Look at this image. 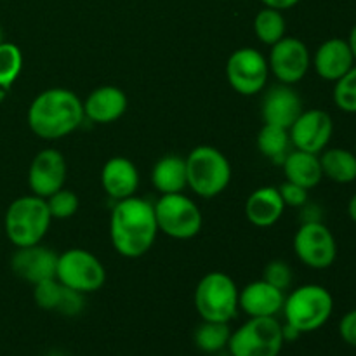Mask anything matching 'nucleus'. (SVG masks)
<instances>
[{
  "instance_id": "nucleus-19",
  "label": "nucleus",
  "mask_w": 356,
  "mask_h": 356,
  "mask_svg": "<svg viewBox=\"0 0 356 356\" xmlns=\"http://www.w3.org/2000/svg\"><path fill=\"white\" fill-rule=\"evenodd\" d=\"M285 292L268 284L266 280H254L238 292V308L249 318L252 316H275L284 309Z\"/></svg>"
},
{
  "instance_id": "nucleus-2",
  "label": "nucleus",
  "mask_w": 356,
  "mask_h": 356,
  "mask_svg": "<svg viewBox=\"0 0 356 356\" xmlns=\"http://www.w3.org/2000/svg\"><path fill=\"white\" fill-rule=\"evenodd\" d=\"M83 120L86 115L82 99L65 87L42 90L26 111L28 127L44 141H58L73 134Z\"/></svg>"
},
{
  "instance_id": "nucleus-28",
  "label": "nucleus",
  "mask_w": 356,
  "mask_h": 356,
  "mask_svg": "<svg viewBox=\"0 0 356 356\" xmlns=\"http://www.w3.org/2000/svg\"><path fill=\"white\" fill-rule=\"evenodd\" d=\"M23 52L13 42H0V87L9 90L23 70Z\"/></svg>"
},
{
  "instance_id": "nucleus-40",
  "label": "nucleus",
  "mask_w": 356,
  "mask_h": 356,
  "mask_svg": "<svg viewBox=\"0 0 356 356\" xmlns=\"http://www.w3.org/2000/svg\"><path fill=\"white\" fill-rule=\"evenodd\" d=\"M47 356H65V355H61V353H51V355H47Z\"/></svg>"
},
{
  "instance_id": "nucleus-7",
  "label": "nucleus",
  "mask_w": 356,
  "mask_h": 356,
  "mask_svg": "<svg viewBox=\"0 0 356 356\" xmlns=\"http://www.w3.org/2000/svg\"><path fill=\"white\" fill-rule=\"evenodd\" d=\"M159 232L174 240H191L204 228L200 207L188 195H160L153 204Z\"/></svg>"
},
{
  "instance_id": "nucleus-14",
  "label": "nucleus",
  "mask_w": 356,
  "mask_h": 356,
  "mask_svg": "<svg viewBox=\"0 0 356 356\" xmlns=\"http://www.w3.org/2000/svg\"><path fill=\"white\" fill-rule=\"evenodd\" d=\"M68 163L59 149L45 148L33 156L28 169V186L37 197L49 198L65 188Z\"/></svg>"
},
{
  "instance_id": "nucleus-38",
  "label": "nucleus",
  "mask_w": 356,
  "mask_h": 356,
  "mask_svg": "<svg viewBox=\"0 0 356 356\" xmlns=\"http://www.w3.org/2000/svg\"><path fill=\"white\" fill-rule=\"evenodd\" d=\"M346 40H348V44H350L351 52H353V58H355V63H356V24H355L353 28H351L350 37H348Z\"/></svg>"
},
{
  "instance_id": "nucleus-34",
  "label": "nucleus",
  "mask_w": 356,
  "mask_h": 356,
  "mask_svg": "<svg viewBox=\"0 0 356 356\" xmlns=\"http://www.w3.org/2000/svg\"><path fill=\"white\" fill-rule=\"evenodd\" d=\"M83 309V294L68 289L65 285V292H63L61 302H59L58 313L65 316H76Z\"/></svg>"
},
{
  "instance_id": "nucleus-15",
  "label": "nucleus",
  "mask_w": 356,
  "mask_h": 356,
  "mask_svg": "<svg viewBox=\"0 0 356 356\" xmlns=\"http://www.w3.org/2000/svg\"><path fill=\"white\" fill-rule=\"evenodd\" d=\"M56 263L58 254L37 243L30 247H17L10 257V270L17 278L35 285L56 277Z\"/></svg>"
},
{
  "instance_id": "nucleus-3",
  "label": "nucleus",
  "mask_w": 356,
  "mask_h": 356,
  "mask_svg": "<svg viewBox=\"0 0 356 356\" xmlns=\"http://www.w3.org/2000/svg\"><path fill=\"white\" fill-rule=\"evenodd\" d=\"M52 216L45 198L24 195L10 202L3 216V232L14 247H30L42 243L51 228Z\"/></svg>"
},
{
  "instance_id": "nucleus-29",
  "label": "nucleus",
  "mask_w": 356,
  "mask_h": 356,
  "mask_svg": "<svg viewBox=\"0 0 356 356\" xmlns=\"http://www.w3.org/2000/svg\"><path fill=\"white\" fill-rule=\"evenodd\" d=\"M334 104L344 113L356 115V65L334 82Z\"/></svg>"
},
{
  "instance_id": "nucleus-6",
  "label": "nucleus",
  "mask_w": 356,
  "mask_h": 356,
  "mask_svg": "<svg viewBox=\"0 0 356 356\" xmlns=\"http://www.w3.org/2000/svg\"><path fill=\"white\" fill-rule=\"evenodd\" d=\"M238 287L229 275L211 271L195 289V308L205 322L229 323L238 313Z\"/></svg>"
},
{
  "instance_id": "nucleus-20",
  "label": "nucleus",
  "mask_w": 356,
  "mask_h": 356,
  "mask_svg": "<svg viewBox=\"0 0 356 356\" xmlns=\"http://www.w3.org/2000/svg\"><path fill=\"white\" fill-rule=\"evenodd\" d=\"M101 186L115 202L134 197L139 188V170L132 160L113 156L101 169Z\"/></svg>"
},
{
  "instance_id": "nucleus-13",
  "label": "nucleus",
  "mask_w": 356,
  "mask_h": 356,
  "mask_svg": "<svg viewBox=\"0 0 356 356\" xmlns=\"http://www.w3.org/2000/svg\"><path fill=\"white\" fill-rule=\"evenodd\" d=\"M334 134V120L325 110H302L298 120L289 129L291 145L296 149L320 155L329 146Z\"/></svg>"
},
{
  "instance_id": "nucleus-39",
  "label": "nucleus",
  "mask_w": 356,
  "mask_h": 356,
  "mask_svg": "<svg viewBox=\"0 0 356 356\" xmlns=\"http://www.w3.org/2000/svg\"><path fill=\"white\" fill-rule=\"evenodd\" d=\"M6 97H7V90L0 87V104H2L3 101H6Z\"/></svg>"
},
{
  "instance_id": "nucleus-33",
  "label": "nucleus",
  "mask_w": 356,
  "mask_h": 356,
  "mask_svg": "<svg viewBox=\"0 0 356 356\" xmlns=\"http://www.w3.org/2000/svg\"><path fill=\"white\" fill-rule=\"evenodd\" d=\"M280 195H282V200H284L285 207H294V209H301L308 204L309 197H308V191L306 188L299 186V184L294 183H289L285 181L280 188Z\"/></svg>"
},
{
  "instance_id": "nucleus-26",
  "label": "nucleus",
  "mask_w": 356,
  "mask_h": 356,
  "mask_svg": "<svg viewBox=\"0 0 356 356\" xmlns=\"http://www.w3.org/2000/svg\"><path fill=\"white\" fill-rule=\"evenodd\" d=\"M254 33L264 45H275L287 35V21L284 10L263 7L254 17Z\"/></svg>"
},
{
  "instance_id": "nucleus-31",
  "label": "nucleus",
  "mask_w": 356,
  "mask_h": 356,
  "mask_svg": "<svg viewBox=\"0 0 356 356\" xmlns=\"http://www.w3.org/2000/svg\"><path fill=\"white\" fill-rule=\"evenodd\" d=\"M63 292H65V285L56 277L33 285L35 302H37L38 308L45 309V312H58Z\"/></svg>"
},
{
  "instance_id": "nucleus-16",
  "label": "nucleus",
  "mask_w": 356,
  "mask_h": 356,
  "mask_svg": "<svg viewBox=\"0 0 356 356\" xmlns=\"http://www.w3.org/2000/svg\"><path fill=\"white\" fill-rule=\"evenodd\" d=\"M302 99L292 86L278 83L271 87L263 97L261 103V117L264 124L278 125V127L291 129V125L298 120L302 113Z\"/></svg>"
},
{
  "instance_id": "nucleus-12",
  "label": "nucleus",
  "mask_w": 356,
  "mask_h": 356,
  "mask_svg": "<svg viewBox=\"0 0 356 356\" xmlns=\"http://www.w3.org/2000/svg\"><path fill=\"white\" fill-rule=\"evenodd\" d=\"M266 59L271 75L278 80V83L285 86L299 83L312 68V54L308 45L298 37L285 35L282 40L271 45L270 56Z\"/></svg>"
},
{
  "instance_id": "nucleus-23",
  "label": "nucleus",
  "mask_w": 356,
  "mask_h": 356,
  "mask_svg": "<svg viewBox=\"0 0 356 356\" xmlns=\"http://www.w3.org/2000/svg\"><path fill=\"white\" fill-rule=\"evenodd\" d=\"M152 184L160 195L184 191L188 188L186 160L177 155H165L156 160L152 169Z\"/></svg>"
},
{
  "instance_id": "nucleus-8",
  "label": "nucleus",
  "mask_w": 356,
  "mask_h": 356,
  "mask_svg": "<svg viewBox=\"0 0 356 356\" xmlns=\"http://www.w3.org/2000/svg\"><path fill=\"white\" fill-rule=\"evenodd\" d=\"M282 323L275 316H252L232 332V356H278L284 346Z\"/></svg>"
},
{
  "instance_id": "nucleus-17",
  "label": "nucleus",
  "mask_w": 356,
  "mask_h": 356,
  "mask_svg": "<svg viewBox=\"0 0 356 356\" xmlns=\"http://www.w3.org/2000/svg\"><path fill=\"white\" fill-rule=\"evenodd\" d=\"M356 65L346 38L334 37L322 42L312 56V66L316 75L327 82H337Z\"/></svg>"
},
{
  "instance_id": "nucleus-35",
  "label": "nucleus",
  "mask_w": 356,
  "mask_h": 356,
  "mask_svg": "<svg viewBox=\"0 0 356 356\" xmlns=\"http://www.w3.org/2000/svg\"><path fill=\"white\" fill-rule=\"evenodd\" d=\"M339 334L344 343L356 348V309H351L341 318Z\"/></svg>"
},
{
  "instance_id": "nucleus-18",
  "label": "nucleus",
  "mask_w": 356,
  "mask_h": 356,
  "mask_svg": "<svg viewBox=\"0 0 356 356\" xmlns=\"http://www.w3.org/2000/svg\"><path fill=\"white\" fill-rule=\"evenodd\" d=\"M83 103V115L94 124H113L124 117L129 101L124 90L115 86H101L94 89Z\"/></svg>"
},
{
  "instance_id": "nucleus-11",
  "label": "nucleus",
  "mask_w": 356,
  "mask_h": 356,
  "mask_svg": "<svg viewBox=\"0 0 356 356\" xmlns=\"http://www.w3.org/2000/svg\"><path fill=\"white\" fill-rule=\"evenodd\" d=\"M268 76V59L254 47L236 49L226 61V80L242 96L259 94L266 87Z\"/></svg>"
},
{
  "instance_id": "nucleus-21",
  "label": "nucleus",
  "mask_w": 356,
  "mask_h": 356,
  "mask_svg": "<svg viewBox=\"0 0 356 356\" xmlns=\"http://www.w3.org/2000/svg\"><path fill=\"white\" fill-rule=\"evenodd\" d=\"M285 212L280 190L275 186H259L247 197L245 218L256 228H271Z\"/></svg>"
},
{
  "instance_id": "nucleus-30",
  "label": "nucleus",
  "mask_w": 356,
  "mask_h": 356,
  "mask_svg": "<svg viewBox=\"0 0 356 356\" xmlns=\"http://www.w3.org/2000/svg\"><path fill=\"white\" fill-rule=\"evenodd\" d=\"M45 202H47V207L52 219L73 218L79 212L80 207L79 195L75 191L68 190V188H61V190L52 193L49 198H45Z\"/></svg>"
},
{
  "instance_id": "nucleus-5",
  "label": "nucleus",
  "mask_w": 356,
  "mask_h": 356,
  "mask_svg": "<svg viewBox=\"0 0 356 356\" xmlns=\"http://www.w3.org/2000/svg\"><path fill=\"white\" fill-rule=\"evenodd\" d=\"M285 323L298 329L301 334L322 329L334 312V298L323 285L306 284L285 296Z\"/></svg>"
},
{
  "instance_id": "nucleus-24",
  "label": "nucleus",
  "mask_w": 356,
  "mask_h": 356,
  "mask_svg": "<svg viewBox=\"0 0 356 356\" xmlns=\"http://www.w3.org/2000/svg\"><path fill=\"white\" fill-rule=\"evenodd\" d=\"M323 177L337 184L356 181V153L346 148H325L320 153Z\"/></svg>"
},
{
  "instance_id": "nucleus-1",
  "label": "nucleus",
  "mask_w": 356,
  "mask_h": 356,
  "mask_svg": "<svg viewBox=\"0 0 356 356\" xmlns=\"http://www.w3.org/2000/svg\"><path fill=\"white\" fill-rule=\"evenodd\" d=\"M159 235L155 209L146 198L129 197L118 200L111 209L110 240L117 254L127 259L143 257Z\"/></svg>"
},
{
  "instance_id": "nucleus-27",
  "label": "nucleus",
  "mask_w": 356,
  "mask_h": 356,
  "mask_svg": "<svg viewBox=\"0 0 356 356\" xmlns=\"http://www.w3.org/2000/svg\"><path fill=\"white\" fill-rule=\"evenodd\" d=\"M229 336H232V330H229L228 323L202 320V323L195 330L193 337L195 344L200 351H204V353H218V351L228 348Z\"/></svg>"
},
{
  "instance_id": "nucleus-4",
  "label": "nucleus",
  "mask_w": 356,
  "mask_h": 356,
  "mask_svg": "<svg viewBox=\"0 0 356 356\" xmlns=\"http://www.w3.org/2000/svg\"><path fill=\"white\" fill-rule=\"evenodd\" d=\"M184 160H186L188 188L197 197L216 198L232 183V163L216 146H197Z\"/></svg>"
},
{
  "instance_id": "nucleus-42",
  "label": "nucleus",
  "mask_w": 356,
  "mask_h": 356,
  "mask_svg": "<svg viewBox=\"0 0 356 356\" xmlns=\"http://www.w3.org/2000/svg\"><path fill=\"white\" fill-rule=\"evenodd\" d=\"M355 153H356V138H355Z\"/></svg>"
},
{
  "instance_id": "nucleus-37",
  "label": "nucleus",
  "mask_w": 356,
  "mask_h": 356,
  "mask_svg": "<svg viewBox=\"0 0 356 356\" xmlns=\"http://www.w3.org/2000/svg\"><path fill=\"white\" fill-rule=\"evenodd\" d=\"M348 216H350L351 221L356 225V193L350 198V202H348Z\"/></svg>"
},
{
  "instance_id": "nucleus-41",
  "label": "nucleus",
  "mask_w": 356,
  "mask_h": 356,
  "mask_svg": "<svg viewBox=\"0 0 356 356\" xmlns=\"http://www.w3.org/2000/svg\"><path fill=\"white\" fill-rule=\"evenodd\" d=\"M3 40V33H2V28H0V42Z\"/></svg>"
},
{
  "instance_id": "nucleus-9",
  "label": "nucleus",
  "mask_w": 356,
  "mask_h": 356,
  "mask_svg": "<svg viewBox=\"0 0 356 356\" xmlns=\"http://www.w3.org/2000/svg\"><path fill=\"white\" fill-rule=\"evenodd\" d=\"M56 278L80 294L97 292L106 282V270L99 257L86 249H68L58 254Z\"/></svg>"
},
{
  "instance_id": "nucleus-32",
  "label": "nucleus",
  "mask_w": 356,
  "mask_h": 356,
  "mask_svg": "<svg viewBox=\"0 0 356 356\" xmlns=\"http://www.w3.org/2000/svg\"><path fill=\"white\" fill-rule=\"evenodd\" d=\"M263 280H266L268 284L275 285L280 291H287L292 284V270L285 261L275 259L264 266L263 271Z\"/></svg>"
},
{
  "instance_id": "nucleus-22",
  "label": "nucleus",
  "mask_w": 356,
  "mask_h": 356,
  "mask_svg": "<svg viewBox=\"0 0 356 356\" xmlns=\"http://www.w3.org/2000/svg\"><path fill=\"white\" fill-rule=\"evenodd\" d=\"M280 165L289 183L299 184L306 190L318 186L323 179L320 156L315 155V153L294 148L292 152L287 153V156H285Z\"/></svg>"
},
{
  "instance_id": "nucleus-25",
  "label": "nucleus",
  "mask_w": 356,
  "mask_h": 356,
  "mask_svg": "<svg viewBox=\"0 0 356 356\" xmlns=\"http://www.w3.org/2000/svg\"><path fill=\"white\" fill-rule=\"evenodd\" d=\"M291 136H289V129L278 127V125L263 124L261 131L257 132V149L261 155L266 159L273 160V162L282 163L287 153L291 152Z\"/></svg>"
},
{
  "instance_id": "nucleus-36",
  "label": "nucleus",
  "mask_w": 356,
  "mask_h": 356,
  "mask_svg": "<svg viewBox=\"0 0 356 356\" xmlns=\"http://www.w3.org/2000/svg\"><path fill=\"white\" fill-rule=\"evenodd\" d=\"M261 2L264 3V7H271V9H278V10H287L298 6L301 0H261Z\"/></svg>"
},
{
  "instance_id": "nucleus-10",
  "label": "nucleus",
  "mask_w": 356,
  "mask_h": 356,
  "mask_svg": "<svg viewBox=\"0 0 356 356\" xmlns=\"http://www.w3.org/2000/svg\"><path fill=\"white\" fill-rule=\"evenodd\" d=\"M294 254L312 270H327L336 263L337 242L322 221H305L294 235Z\"/></svg>"
}]
</instances>
